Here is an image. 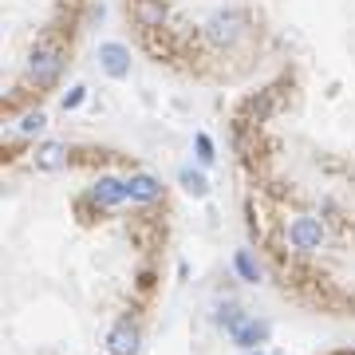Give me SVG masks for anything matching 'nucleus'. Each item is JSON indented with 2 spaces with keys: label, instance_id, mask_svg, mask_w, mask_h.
I'll return each mask as SVG.
<instances>
[{
  "label": "nucleus",
  "instance_id": "obj_3",
  "mask_svg": "<svg viewBox=\"0 0 355 355\" xmlns=\"http://www.w3.org/2000/svg\"><path fill=\"white\" fill-rule=\"evenodd\" d=\"M60 67H64V60H60L55 48L36 51V55H32V79H36V87H48L51 79L60 76Z\"/></svg>",
  "mask_w": 355,
  "mask_h": 355
},
{
  "label": "nucleus",
  "instance_id": "obj_10",
  "mask_svg": "<svg viewBox=\"0 0 355 355\" xmlns=\"http://www.w3.org/2000/svg\"><path fill=\"white\" fill-rule=\"evenodd\" d=\"M193 142H198V162H205V166H209V162L217 158V154H214V139H209L205 130H198V139H193Z\"/></svg>",
  "mask_w": 355,
  "mask_h": 355
},
{
  "label": "nucleus",
  "instance_id": "obj_1",
  "mask_svg": "<svg viewBox=\"0 0 355 355\" xmlns=\"http://www.w3.org/2000/svg\"><path fill=\"white\" fill-rule=\"evenodd\" d=\"M99 64H103V71L111 79H127L130 76V51L123 48V44H99Z\"/></svg>",
  "mask_w": 355,
  "mask_h": 355
},
{
  "label": "nucleus",
  "instance_id": "obj_5",
  "mask_svg": "<svg viewBox=\"0 0 355 355\" xmlns=\"http://www.w3.org/2000/svg\"><path fill=\"white\" fill-rule=\"evenodd\" d=\"M67 162V150L60 146V142H44L36 150V166L40 170H60V166Z\"/></svg>",
  "mask_w": 355,
  "mask_h": 355
},
{
  "label": "nucleus",
  "instance_id": "obj_7",
  "mask_svg": "<svg viewBox=\"0 0 355 355\" xmlns=\"http://www.w3.org/2000/svg\"><path fill=\"white\" fill-rule=\"evenodd\" d=\"M233 20H237V12H217L214 20H209V32H214V40H233V36H237Z\"/></svg>",
  "mask_w": 355,
  "mask_h": 355
},
{
  "label": "nucleus",
  "instance_id": "obj_2",
  "mask_svg": "<svg viewBox=\"0 0 355 355\" xmlns=\"http://www.w3.org/2000/svg\"><path fill=\"white\" fill-rule=\"evenodd\" d=\"M288 241L296 245V249H320V241H324V229H320L316 217H296L288 229Z\"/></svg>",
  "mask_w": 355,
  "mask_h": 355
},
{
  "label": "nucleus",
  "instance_id": "obj_6",
  "mask_svg": "<svg viewBox=\"0 0 355 355\" xmlns=\"http://www.w3.org/2000/svg\"><path fill=\"white\" fill-rule=\"evenodd\" d=\"M233 265H237L241 280H249V284H257V280H261V268H257V261H253V253H249V249H237Z\"/></svg>",
  "mask_w": 355,
  "mask_h": 355
},
{
  "label": "nucleus",
  "instance_id": "obj_9",
  "mask_svg": "<svg viewBox=\"0 0 355 355\" xmlns=\"http://www.w3.org/2000/svg\"><path fill=\"white\" fill-rule=\"evenodd\" d=\"M139 20H142V24L162 20V0H139Z\"/></svg>",
  "mask_w": 355,
  "mask_h": 355
},
{
  "label": "nucleus",
  "instance_id": "obj_8",
  "mask_svg": "<svg viewBox=\"0 0 355 355\" xmlns=\"http://www.w3.org/2000/svg\"><path fill=\"white\" fill-rule=\"evenodd\" d=\"M182 186H186V190H190L193 198H205V193H209V182H205V178L198 174V170H190V166L182 170Z\"/></svg>",
  "mask_w": 355,
  "mask_h": 355
},
{
  "label": "nucleus",
  "instance_id": "obj_12",
  "mask_svg": "<svg viewBox=\"0 0 355 355\" xmlns=\"http://www.w3.org/2000/svg\"><path fill=\"white\" fill-rule=\"evenodd\" d=\"M40 127H44V114H24V123H20V130H24V135H32V130H40Z\"/></svg>",
  "mask_w": 355,
  "mask_h": 355
},
{
  "label": "nucleus",
  "instance_id": "obj_4",
  "mask_svg": "<svg viewBox=\"0 0 355 355\" xmlns=\"http://www.w3.org/2000/svg\"><path fill=\"white\" fill-rule=\"evenodd\" d=\"M268 320H257V316H249L241 324V328H233L229 331V336H233V343H237V347H257V343H265L268 340Z\"/></svg>",
  "mask_w": 355,
  "mask_h": 355
},
{
  "label": "nucleus",
  "instance_id": "obj_11",
  "mask_svg": "<svg viewBox=\"0 0 355 355\" xmlns=\"http://www.w3.org/2000/svg\"><path fill=\"white\" fill-rule=\"evenodd\" d=\"M83 99H87V87H71L64 95V111H76V107H83Z\"/></svg>",
  "mask_w": 355,
  "mask_h": 355
}]
</instances>
